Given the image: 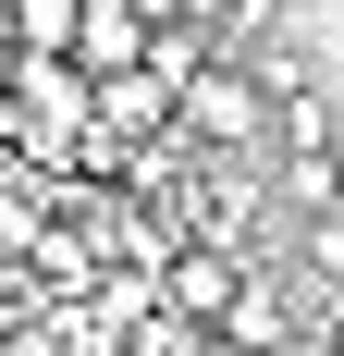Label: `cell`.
Here are the masks:
<instances>
[{
	"instance_id": "7a4b0ae2",
	"label": "cell",
	"mask_w": 344,
	"mask_h": 356,
	"mask_svg": "<svg viewBox=\"0 0 344 356\" xmlns=\"http://www.w3.org/2000/svg\"><path fill=\"white\" fill-rule=\"evenodd\" d=\"M74 13L86 0H0V37L13 49H74Z\"/></svg>"
},
{
	"instance_id": "6da1fadb",
	"label": "cell",
	"mask_w": 344,
	"mask_h": 356,
	"mask_svg": "<svg viewBox=\"0 0 344 356\" xmlns=\"http://www.w3.org/2000/svg\"><path fill=\"white\" fill-rule=\"evenodd\" d=\"M148 25H160V0H86V13H74V74H86V86L136 74L148 62Z\"/></svg>"
}]
</instances>
